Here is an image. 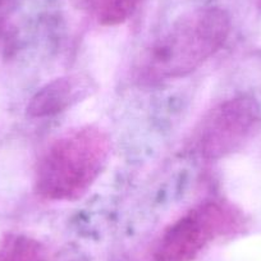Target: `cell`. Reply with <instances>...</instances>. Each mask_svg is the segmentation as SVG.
Segmentation results:
<instances>
[{
    "label": "cell",
    "mask_w": 261,
    "mask_h": 261,
    "mask_svg": "<svg viewBox=\"0 0 261 261\" xmlns=\"http://www.w3.org/2000/svg\"><path fill=\"white\" fill-rule=\"evenodd\" d=\"M229 32V16L223 9L186 14L146 47L137 63V79L152 85L192 73L219 51Z\"/></svg>",
    "instance_id": "obj_1"
},
{
    "label": "cell",
    "mask_w": 261,
    "mask_h": 261,
    "mask_svg": "<svg viewBox=\"0 0 261 261\" xmlns=\"http://www.w3.org/2000/svg\"><path fill=\"white\" fill-rule=\"evenodd\" d=\"M110 140L94 125L69 130L55 140L35 174L37 195L49 201H74L96 182L108 164Z\"/></svg>",
    "instance_id": "obj_2"
},
{
    "label": "cell",
    "mask_w": 261,
    "mask_h": 261,
    "mask_svg": "<svg viewBox=\"0 0 261 261\" xmlns=\"http://www.w3.org/2000/svg\"><path fill=\"white\" fill-rule=\"evenodd\" d=\"M240 224V213L228 202L200 204L167 228L155 252V260L192 261L210 241L233 232Z\"/></svg>",
    "instance_id": "obj_3"
},
{
    "label": "cell",
    "mask_w": 261,
    "mask_h": 261,
    "mask_svg": "<svg viewBox=\"0 0 261 261\" xmlns=\"http://www.w3.org/2000/svg\"><path fill=\"white\" fill-rule=\"evenodd\" d=\"M261 124V110L248 96H237L213 108L192 137V150L205 160H218L250 139Z\"/></svg>",
    "instance_id": "obj_4"
},
{
    "label": "cell",
    "mask_w": 261,
    "mask_h": 261,
    "mask_svg": "<svg viewBox=\"0 0 261 261\" xmlns=\"http://www.w3.org/2000/svg\"><path fill=\"white\" fill-rule=\"evenodd\" d=\"M89 84L81 77H62L45 85L35 94L27 107L31 118H46L64 112L86 96Z\"/></svg>",
    "instance_id": "obj_5"
},
{
    "label": "cell",
    "mask_w": 261,
    "mask_h": 261,
    "mask_svg": "<svg viewBox=\"0 0 261 261\" xmlns=\"http://www.w3.org/2000/svg\"><path fill=\"white\" fill-rule=\"evenodd\" d=\"M91 16L102 26H117L136 12L142 0H84Z\"/></svg>",
    "instance_id": "obj_6"
},
{
    "label": "cell",
    "mask_w": 261,
    "mask_h": 261,
    "mask_svg": "<svg viewBox=\"0 0 261 261\" xmlns=\"http://www.w3.org/2000/svg\"><path fill=\"white\" fill-rule=\"evenodd\" d=\"M0 261H47L39 241L23 234H8L0 241Z\"/></svg>",
    "instance_id": "obj_7"
},
{
    "label": "cell",
    "mask_w": 261,
    "mask_h": 261,
    "mask_svg": "<svg viewBox=\"0 0 261 261\" xmlns=\"http://www.w3.org/2000/svg\"><path fill=\"white\" fill-rule=\"evenodd\" d=\"M14 0H0V32L3 30L8 13L13 7Z\"/></svg>",
    "instance_id": "obj_8"
},
{
    "label": "cell",
    "mask_w": 261,
    "mask_h": 261,
    "mask_svg": "<svg viewBox=\"0 0 261 261\" xmlns=\"http://www.w3.org/2000/svg\"><path fill=\"white\" fill-rule=\"evenodd\" d=\"M258 6L261 7V0H258Z\"/></svg>",
    "instance_id": "obj_9"
}]
</instances>
